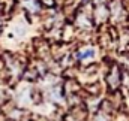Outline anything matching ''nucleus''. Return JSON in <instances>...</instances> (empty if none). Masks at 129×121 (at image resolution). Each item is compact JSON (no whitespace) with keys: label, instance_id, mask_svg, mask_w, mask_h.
I'll use <instances>...</instances> for the list:
<instances>
[{"label":"nucleus","instance_id":"f257e3e1","mask_svg":"<svg viewBox=\"0 0 129 121\" xmlns=\"http://www.w3.org/2000/svg\"><path fill=\"white\" fill-rule=\"evenodd\" d=\"M93 54H95V51H93L92 48H87V49H83V51H81L80 57H81L83 60H86V58H92V57H93Z\"/></svg>","mask_w":129,"mask_h":121},{"label":"nucleus","instance_id":"f03ea898","mask_svg":"<svg viewBox=\"0 0 129 121\" xmlns=\"http://www.w3.org/2000/svg\"><path fill=\"white\" fill-rule=\"evenodd\" d=\"M42 3L47 5V6H53L54 5V0H42Z\"/></svg>","mask_w":129,"mask_h":121}]
</instances>
